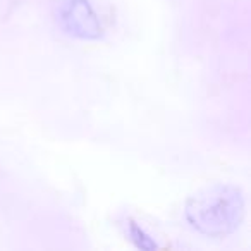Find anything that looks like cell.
Here are the masks:
<instances>
[{"label": "cell", "mask_w": 251, "mask_h": 251, "mask_svg": "<svg viewBox=\"0 0 251 251\" xmlns=\"http://www.w3.org/2000/svg\"><path fill=\"white\" fill-rule=\"evenodd\" d=\"M243 200L230 186H215L200 193L188 206L189 222L206 236H226L239 226Z\"/></svg>", "instance_id": "cell-1"}, {"label": "cell", "mask_w": 251, "mask_h": 251, "mask_svg": "<svg viewBox=\"0 0 251 251\" xmlns=\"http://www.w3.org/2000/svg\"><path fill=\"white\" fill-rule=\"evenodd\" d=\"M62 28L77 38H97L101 28L86 0H66L59 16Z\"/></svg>", "instance_id": "cell-2"}]
</instances>
